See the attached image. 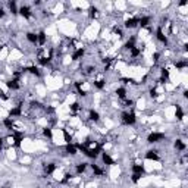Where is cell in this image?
<instances>
[{
  "mask_svg": "<svg viewBox=\"0 0 188 188\" xmlns=\"http://www.w3.org/2000/svg\"><path fill=\"white\" fill-rule=\"evenodd\" d=\"M6 85H8V88H9V90H13V91H15V90H19V87H21V85H19V79H18V78H12V79H9V81L6 82Z\"/></svg>",
  "mask_w": 188,
  "mask_h": 188,
  "instance_id": "277c9868",
  "label": "cell"
},
{
  "mask_svg": "<svg viewBox=\"0 0 188 188\" xmlns=\"http://www.w3.org/2000/svg\"><path fill=\"white\" fill-rule=\"evenodd\" d=\"M150 24V16H141L138 18V25L140 27H147Z\"/></svg>",
  "mask_w": 188,
  "mask_h": 188,
  "instance_id": "d6986e66",
  "label": "cell"
},
{
  "mask_svg": "<svg viewBox=\"0 0 188 188\" xmlns=\"http://www.w3.org/2000/svg\"><path fill=\"white\" fill-rule=\"evenodd\" d=\"M65 150H66V153L68 154H71V156H75L76 154V151H78V147L75 146V144H66V147H65Z\"/></svg>",
  "mask_w": 188,
  "mask_h": 188,
  "instance_id": "8fae6325",
  "label": "cell"
},
{
  "mask_svg": "<svg viewBox=\"0 0 188 188\" xmlns=\"http://www.w3.org/2000/svg\"><path fill=\"white\" fill-rule=\"evenodd\" d=\"M88 119H90L91 122H99V121H100V115H99V112H96V110H90V113H88Z\"/></svg>",
  "mask_w": 188,
  "mask_h": 188,
  "instance_id": "4fadbf2b",
  "label": "cell"
},
{
  "mask_svg": "<svg viewBox=\"0 0 188 188\" xmlns=\"http://www.w3.org/2000/svg\"><path fill=\"white\" fill-rule=\"evenodd\" d=\"M132 47H135V38H134V37L125 43V49H127V50H131Z\"/></svg>",
  "mask_w": 188,
  "mask_h": 188,
  "instance_id": "484cf974",
  "label": "cell"
},
{
  "mask_svg": "<svg viewBox=\"0 0 188 188\" xmlns=\"http://www.w3.org/2000/svg\"><path fill=\"white\" fill-rule=\"evenodd\" d=\"M140 53H141V50H140V49H138L137 46H135V47H132V49L129 50V54H131L132 57H137V56H138Z\"/></svg>",
  "mask_w": 188,
  "mask_h": 188,
  "instance_id": "83f0119b",
  "label": "cell"
},
{
  "mask_svg": "<svg viewBox=\"0 0 188 188\" xmlns=\"http://www.w3.org/2000/svg\"><path fill=\"white\" fill-rule=\"evenodd\" d=\"M71 110H72V112L79 110V103H76V102H75V103H72V105H71Z\"/></svg>",
  "mask_w": 188,
  "mask_h": 188,
  "instance_id": "e575fe53",
  "label": "cell"
},
{
  "mask_svg": "<svg viewBox=\"0 0 188 188\" xmlns=\"http://www.w3.org/2000/svg\"><path fill=\"white\" fill-rule=\"evenodd\" d=\"M146 169H144V165H132V173H137V175H144Z\"/></svg>",
  "mask_w": 188,
  "mask_h": 188,
  "instance_id": "7c38bea8",
  "label": "cell"
},
{
  "mask_svg": "<svg viewBox=\"0 0 188 188\" xmlns=\"http://www.w3.org/2000/svg\"><path fill=\"white\" fill-rule=\"evenodd\" d=\"M97 12H99V9L96 6H90V16L91 18H96L97 16Z\"/></svg>",
  "mask_w": 188,
  "mask_h": 188,
  "instance_id": "f1b7e54d",
  "label": "cell"
},
{
  "mask_svg": "<svg viewBox=\"0 0 188 188\" xmlns=\"http://www.w3.org/2000/svg\"><path fill=\"white\" fill-rule=\"evenodd\" d=\"M94 87H96L97 90H103L106 87V81L105 79H96L94 81Z\"/></svg>",
  "mask_w": 188,
  "mask_h": 188,
  "instance_id": "44dd1931",
  "label": "cell"
},
{
  "mask_svg": "<svg viewBox=\"0 0 188 188\" xmlns=\"http://www.w3.org/2000/svg\"><path fill=\"white\" fill-rule=\"evenodd\" d=\"M159 57H160V54H159V53H154V54H153V60H154V62H157V60H159Z\"/></svg>",
  "mask_w": 188,
  "mask_h": 188,
  "instance_id": "d590c367",
  "label": "cell"
},
{
  "mask_svg": "<svg viewBox=\"0 0 188 188\" xmlns=\"http://www.w3.org/2000/svg\"><path fill=\"white\" fill-rule=\"evenodd\" d=\"M91 169H93V172H94V175H96V176H102L103 175V169L102 168H99L97 165H91Z\"/></svg>",
  "mask_w": 188,
  "mask_h": 188,
  "instance_id": "7402d4cb",
  "label": "cell"
},
{
  "mask_svg": "<svg viewBox=\"0 0 188 188\" xmlns=\"http://www.w3.org/2000/svg\"><path fill=\"white\" fill-rule=\"evenodd\" d=\"M116 96H118L119 99L125 100V99H127V88H125V87H119V88H116Z\"/></svg>",
  "mask_w": 188,
  "mask_h": 188,
  "instance_id": "9a60e30c",
  "label": "cell"
},
{
  "mask_svg": "<svg viewBox=\"0 0 188 188\" xmlns=\"http://www.w3.org/2000/svg\"><path fill=\"white\" fill-rule=\"evenodd\" d=\"M102 160H103V163H105L106 166H112V165L115 163V160L110 157L109 153H103V154H102Z\"/></svg>",
  "mask_w": 188,
  "mask_h": 188,
  "instance_id": "30bf717a",
  "label": "cell"
},
{
  "mask_svg": "<svg viewBox=\"0 0 188 188\" xmlns=\"http://www.w3.org/2000/svg\"><path fill=\"white\" fill-rule=\"evenodd\" d=\"M2 146H3V138L0 137V148H2Z\"/></svg>",
  "mask_w": 188,
  "mask_h": 188,
  "instance_id": "f35d334b",
  "label": "cell"
},
{
  "mask_svg": "<svg viewBox=\"0 0 188 188\" xmlns=\"http://www.w3.org/2000/svg\"><path fill=\"white\" fill-rule=\"evenodd\" d=\"M138 27V18H129L125 21V28H135Z\"/></svg>",
  "mask_w": 188,
  "mask_h": 188,
  "instance_id": "52a82bcc",
  "label": "cell"
},
{
  "mask_svg": "<svg viewBox=\"0 0 188 188\" xmlns=\"http://www.w3.org/2000/svg\"><path fill=\"white\" fill-rule=\"evenodd\" d=\"M3 125H5L8 129H13V119H12V118H5V119H3Z\"/></svg>",
  "mask_w": 188,
  "mask_h": 188,
  "instance_id": "603a6c76",
  "label": "cell"
},
{
  "mask_svg": "<svg viewBox=\"0 0 188 188\" xmlns=\"http://www.w3.org/2000/svg\"><path fill=\"white\" fill-rule=\"evenodd\" d=\"M168 78H169V71H168L166 68H163L162 72H160V81L163 82V81H166Z\"/></svg>",
  "mask_w": 188,
  "mask_h": 188,
  "instance_id": "d4e9b609",
  "label": "cell"
},
{
  "mask_svg": "<svg viewBox=\"0 0 188 188\" xmlns=\"http://www.w3.org/2000/svg\"><path fill=\"white\" fill-rule=\"evenodd\" d=\"M175 148L179 150V151H184V150L187 148V146H185V143H184L182 140H176V141H175Z\"/></svg>",
  "mask_w": 188,
  "mask_h": 188,
  "instance_id": "ffe728a7",
  "label": "cell"
},
{
  "mask_svg": "<svg viewBox=\"0 0 188 188\" xmlns=\"http://www.w3.org/2000/svg\"><path fill=\"white\" fill-rule=\"evenodd\" d=\"M157 96H159V93H157V87L150 88V97H151V99H156Z\"/></svg>",
  "mask_w": 188,
  "mask_h": 188,
  "instance_id": "f546056e",
  "label": "cell"
},
{
  "mask_svg": "<svg viewBox=\"0 0 188 188\" xmlns=\"http://www.w3.org/2000/svg\"><path fill=\"white\" fill-rule=\"evenodd\" d=\"M24 72H30V74H33V75H35V76H40V71H38L37 66H28V68H24Z\"/></svg>",
  "mask_w": 188,
  "mask_h": 188,
  "instance_id": "2e32d148",
  "label": "cell"
},
{
  "mask_svg": "<svg viewBox=\"0 0 188 188\" xmlns=\"http://www.w3.org/2000/svg\"><path fill=\"white\" fill-rule=\"evenodd\" d=\"M179 5H181V6H185V5H187V0H182V2H179Z\"/></svg>",
  "mask_w": 188,
  "mask_h": 188,
  "instance_id": "74e56055",
  "label": "cell"
},
{
  "mask_svg": "<svg viewBox=\"0 0 188 188\" xmlns=\"http://www.w3.org/2000/svg\"><path fill=\"white\" fill-rule=\"evenodd\" d=\"M162 140H165V134H163V132H151V134L147 137V141H148L150 144H156V143H159V141H162Z\"/></svg>",
  "mask_w": 188,
  "mask_h": 188,
  "instance_id": "7a4b0ae2",
  "label": "cell"
},
{
  "mask_svg": "<svg viewBox=\"0 0 188 188\" xmlns=\"http://www.w3.org/2000/svg\"><path fill=\"white\" fill-rule=\"evenodd\" d=\"M25 37H27V40H28L31 44H37V40H38V38H37V34H35V33H27Z\"/></svg>",
  "mask_w": 188,
  "mask_h": 188,
  "instance_id": "e0dca14e",
  "label": "cell"
},
{
  "mask_svg": "<svg viewBox=\"0 0 188 188\" xmlns=\"http://www.w3.org/2000/svg\"><path fill=\"white\" fill-rule=\"evenodd\" d=\"M85 169H87V163H78V165H76V173H78V175L84 173Z\"/></svg>",
  "mask_w": 188,
  "mask_h": 188,
  "instance_id": "cb8c5ba5",
  "label": "cell"
},
{
  "mask_svg": "<svg viewBox=\"0 0 188 188\" xmlns=\"http://www.w3.org/2000/svg\"><path fill=\"white\" fill-rule=\"evenodd\" d=\"M9 9H11V12H12L13 15L18 13V9H16V3H15V2H11V3H9Z\"/></svg>",
  "mask_w": 188,
  "mask_h": 188,
  "instance_id": "4dcf8cb0",
  "label": "cell"
},
{
  "mask_svg": "<svg viewBox=\"0 0 188 188\" xmlns=\"http://www.w3.org/2000/svg\"><path fill=\"white\" fill-rule=\"evenodd\" d=\"M84 54H85V50H84L82 47H79V49H76V50L74 52V54H72V60H79V59H82V57H84Z\"/></svg>",
  "mask_w": 188,
  "mask_h": 188,
  "instance_id": "8992f818",
  "label": "cell"
},
{
  "mask_svg": "<svg viewBox=\"0 0 188 188\" xmlns=\"http://www.w3.org/2000/svg\"><path fill=\"white\" fill-rule=\"evenodd\" d=\"M43 135H44V137H47V138H52V137H53V131H52V128L46 127V128L43 129Z\"/></svg>",
  "mask_w": 188,
  "mask_h": 188,
  "instance_id": "4316f807",
  "label": "cell"
},
{
  "mask_svg": "<svg viewBox=\"0 0 188 188\" xmlns=\"http://www.w3.org/2000/svg\"><path fill=\"white\" fill-rule=\"evenodd\" d=\"M22 115V109L21 106H15L9 110V118H15V116H21Z\"/></svg>",
  "mask_w": 188,
  "mask_h": 188,
  "instance_id": "9c48e42d",
  "label": "cell"
},
{
  "mask_svg": "<svg viewBox=\"0 0 188 188\" xmlns=\"http://www.w3.org/2000/svg\"><path fill=\"white\" fill-rule=\"evenodd\" d=\"M176 119H184V112H182V109L179 107V106H176Z\"/></svg>",
  "mask_w": 188,
  "mask_h": 188,
  "instance_id": "1f68e13d",
  "label": "cell"
},
{
  "mask_svg": "<svg viewBox=\"0 0 188 188\" xmlns=\"http://www.w3.org/2000/svg\"><path fill=\"white\" fill-rule=\"evenodd\" d=\"M156 37H157V40H159L160 43L168 44V37L165 35V33H163V30H162V28H157V31H156Z\"/></svg>",
  "mask_w": 188,
  "mask_h": 188,
  "instance_id": "5b68a950",
  "label": "cell"
},
{
  "mask_svg": "<svg viewBox=\"0 0 188 188\" xmlns=\"http://www.w3.org/2000/svg\"><path fill=\"white\" fill-rule=\"evenodd\" d=\"M18 13H21V16H24L25 19H30L31 16H33V12H31V8L30 6H21L19 9H18Z\"/></svg>",
  "mask_w": 188,
  "mask_h": 188,
  "instance_id": "3957f363",
  "label": "cell"
},
{
  "mask_svg": "<svg viewBox=\"0 0 188 188\" xmlns=\"http://www.w3.org/2000/svg\"><path fill=\"white\" fill-rule=\"evenodd\" d=\"M141 176H143V175H137V173H132V178H131V179H132V182H134V184H137V182H140Z\"/></svg>",
  "mask_w": 188,
  "mask_h": 188,
  "instance_id": "d6a6232c",
  "label": "cell"
},
{
  "mask_svg": "<svg viewBox=\"0 0 188 188\" xmlns=\"http://www.w3.org/2000/svg\"><path fill=\"white\" fill-rule=\"evenodd\" d=\"M146 159H148V160H159V154H157L156 150H148L146 153Z\"/></svg>",
  "mask_w": 188,
  "mask_h": 188,
  "instance_id": "5bb4252c",
  "label": "cell"
},
{
  "mask_svg": "<svg viewBox=\"0 0 188 188\" xmlns=\"http://www.w3.org/2000/svg\"><path fill=\"white\" fill-rule=\"evenodd\" d=\"M3 16H5V11L0 8V18H3Z\"/></svg>",
  "mask_w": 188,
  "mask_h": 188,
  "instance_id": "8d00e7d4",
  "label": "cell"
},
{
  "mask_svg": "<svg viewBox=\"0 0 188 188\" xmlns=\"http://www.w3.org/2000/svg\"><path fill=\"white\" fill-rule=\"evenodd\" d=\"M37 44H40V46H44L46 44V41H47V34L44 33V31H40L38 34H37Z\"/></svg>",
  "mask_w": 188,
  "mask_h": 188,
  "instance_id": "ba28073f",
  "label": "cell"
},
{
  "mask_svg": "<svg viewBox=\"0 0 188 188\" xmlns=\"http://www.w3.org/2000/svg\"><path fill=\"white\" fill-rule=\"evenodd\" d=\"M54 170H56V165H54V163H47V165L44 166V172H46L47 175H52Z\"/></svg>",
  "mask_w": 188,
  "mask_h": 188,
  "instance_id": "ac0fdd59",
  "label": "cell"
},
{
  "mask_svg": "<svg viewBox=\"0 0 188 188\" xmlns=\"http://www.w3.org/2000/svg\"><path fill=\"white\" fill-rule=\"evenodd\" d=\"M175 66H176L178 69H182V68H187V62H176V63H175Z\"/></svg>",
  "mask_w": 188,
  "mask_h": 188,
  "instance_id": "836d02e7",
  "label": "cell"
},
{
  "mask_svg": "<svg viewBox=\"0 0 188 188\" xmlns=\"http://www.w3.org/2000/svg\"><path fill=\"white\" fill-rule=\"evenodd\" d=\"M121 121H122V124L124 125H134L135 122H137V118H135V113L131 110V112H124L122 115H121Z\"/></svg>",
  "mask_w": 188,
  "mask_h": 188,
  "instance_id": "6da1fadb",
  "label": "cell"
}]
</instances>
